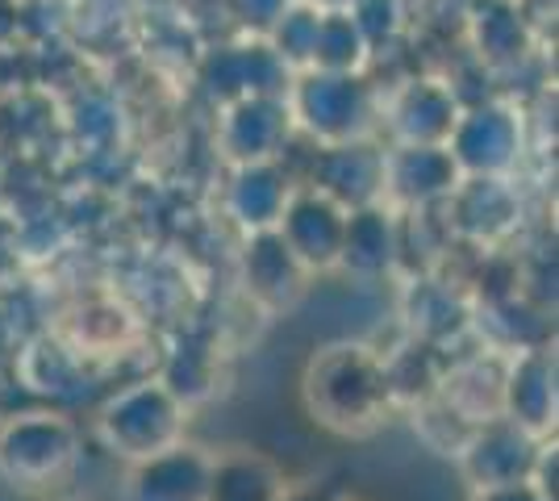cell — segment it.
Listing matches in <instances>:
<instances>
[{
	"mask_svg": "<svg viewBox=\"0 0 559 501\" xmlns=\"http://www.w3.org/2000/svg\"><path fill=\"white\" fill-rule=\"evenodd\" d=\"M71 464V434L55 427H22L0 443V468L22 489H43Z\"/></svg>",
	"mask_w": 559,
	"mask_h": 501,
	"instance_id": "1",
	"label": "cell"
},
{
	"mask_svg": "<svg viewBox=\"0 0 559 501\" xmlns=\"http://www.w3.org/2000/svg\"><path fill=\"white\" fill-rule=\"evenodd\" d=\"M210 464L192 452L146 455L126 485V501H205Z\"/></svg>",
	"mask_w": 559,
	"mask_h": 501,
	"instance_id": "2",
	"label": "cell"
},
{
	"mask_svg": "<svg viewBox=\"0 0 559 501\" xmlns=\"http://www.w3.org/2000/svg\"><path fill=\"white\" fill-rule=\"evenodd\" d=\"M284 485L267 460L255 455H230L222 464H210L205 501H280Z\"/></svg>",
	"mask_w": 559,
	"mask_h": 501,
	"instance_id": "3",
	"label": "cell"
},
{
	"mask_svg": "<svg viewBox=\"0 0 559 501\" xmlns=\"http://www.w3.org/2000/svg\"><path fill=\"white\" fill-rule=\"evenodd\" d=\"M476 501H547L538 493L531 480H522V485H497V489H480V498Z\"/></svg>",
	"mask_w": 559,
	"mask_h": 501,
	"instance_id": "4",
	"label": "cell"
},
{
	"mask_svg": "<svg viewBox=\"0 0 559 501\" xmlns=\"http://www.w3.org/2000/svg\"><path fill=\"white\" fill-rule=\"evenodd\" d=\"M280 501H330V493H322V489H293V493H280Z\"/></svg>",
	"mask_w": 559,
	"mask_h": 501,
	"instance_id": "5",
	"label": "cell"
}]
</instances>
